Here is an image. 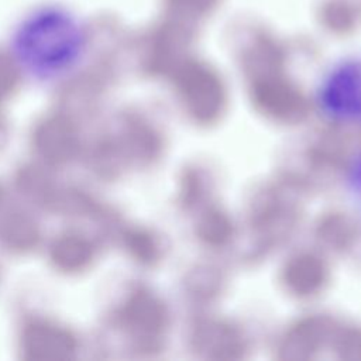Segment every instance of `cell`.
I'll return each mask as SVG.
<instances>
[{
  "label": "cell",
  "mask_w": 361,
  "mask_h": 361,
  "mask_svg": "<svg viewBox=\"0 0 361 361\" xmlns=\"http://www.w3.org/2000/svg\"><path fill=\"white\" fill-rule=\"evenodd\" d=\"M85 35L68 16L51 13L31 18L14 41L20 65L32 76L49 79L68 72L83 54Z\"/></svg>",
  "instance_id": "6da1fadb"
},
{
  "label": "cell",
  "mask_w": 361,
  "mask_h": 361,
  "mask_svg": "<svg viewBox=\"0 0 361 361\" xmlns=\"http://www.w3.org/2000/svg\"><path fill=\"white\" fill-rule=\"evenodd\" d=\"M320 113L338 124H361V62L347 59L330 68L316 89Z\"/></svg>",
  "instance_id": "7a4b0ae2"
},
{
  "label": "cell",
  "mask_w": 361,
  "mask_h": 361,
  "mask_svg": "<svg viewBox=\"0 0 361 361\" xmlns=\"http://www.w3.org/2000/svg\"><path fill=\"white\" fill-rule=\"evenodd\" d=\"M345 189L353 204L361 213V152H358L347 166Z\"/></svg>",
  "instance_id": "3957f363"
}]
</instances>
